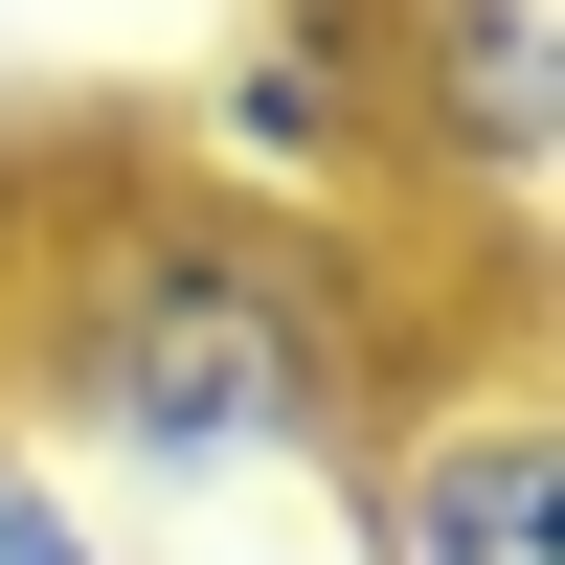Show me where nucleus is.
Here are the masks:
<instances>
[{"label": "nucleus", "mask_w": 565, "mask_h": 565, "mask_svg": "<svg viewBox=\"0 0 565 565\" xmlns=\"http://www.w3.org/2000/svg\"><path fill=\"white\" fill-rule=\"evenodd\" d=\"M362 181L452 204L476 295H543V181H565V0H362Z\"/></svg>", "instance_id": "2"}, {"label": "nucleus", "mask_w": 565, "mask_h": 565, "mask_svg": "<svg viewBox=\"0 0 565 565\" xmlns=\"http://www.w3.org/2000/svg\"><path fill=\"white\" fill-rule=\"evenodd\" d=\"M0 565H136V521H114V498H90L68 452L23 430V407H0Z\"/></svg>", "instance_id": "5"}, {"label": "nucleus", "mask_w": 565, "mask_h": 565, "mask_svg": "<svg viewBox=\"0 0 565 565\" xmlns=\"http://www.w3.org/2000/svg\"><path fill=\"white\" fill-rule=\"evenodd\" d=\"M204 181H249V204H362V68H340V23H271L249 68L204 90Z\"/></svg>", "instance_id": "4"}, {"label": "nucleus", "mask_w": 565, "mask_h": 565, "mask_svg": "<svg viewBox=\"0 0 565 565\" xmlns=\"http://www.w3.org/2000/svg\"><path fill=\"white\" fill-rule=\"evenodd\" d=\"M430 362V295L340 249V204H249V181L159 159L23 249L0 295V407L68 452L90 498H271V476H340L362 407Z\"/></svg>", "instance_id": "1"}, {"label": "nucleus", "mask_w": 565, "mask_h": 565, "mask_svg": "<svg viewBox=\"0 0 565 565\" xmlns=\"http://www.w3.org/2000/svg\"><path fill=\"white\" fill-rule=\"evenodd\" d=\"M362 565H565V407H543V295L476 317V362H407L340 452Z\"/></svg>", "instance_id": "3"}]
</instances>
